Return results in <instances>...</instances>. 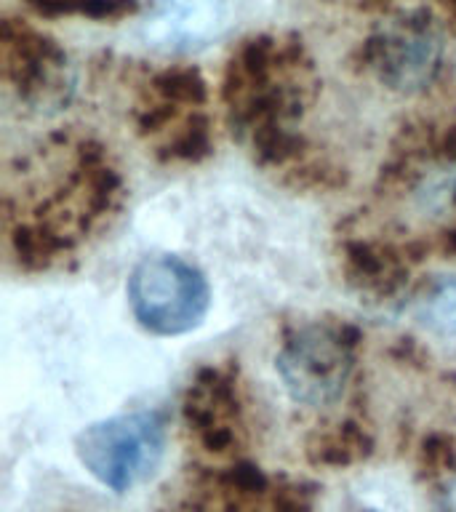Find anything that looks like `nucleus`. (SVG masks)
I'll return each instance as SVG.
<instances>
[{
  "mask_svg": "<svg viewBox=\"0 0 456 512\" xmlns=\"http://www.w3.org/2000/svg\"><path fill=\"white\" fill-rule=\"evenodd\" d=\"M360 62L384 86L419 91L440 70V38L427 14H411L360 46Z\"/></svg>",
  "mask_w": 456,
  "mask_h": 512,
  "instance_id": "20e7f679",
  "label": "nucleus"
},
{
  "mask_svg": "<svg viewBox=\"0 0 456 512\" xmlns=\"http://www.w3.org/2000/svg\"><path fill=\"white\" fill-rule=\"evenodd\" d=\"M272 507L275 512H312L310 496L299 486H283L280 491H275Z\"/></svg>",
  "mask_w": 456,
  "mask_h": 512,
  "instance_id": "dca6fc26",
  "label": "nucleus"
},
{
  "mask_svg": "<svg viewBox=\"0 0 456 512\" xmlns=\"http://www.w3.org/2000/svg\"><path fill=\"white\" fill-rule=\"evenodd\" d=\"M195 11H198V16H203V22H192L195 38H200V32H208L216 24V0H200ZM187 19H190V0L168 3V27L184 40H190V22Z\"/></svg>",
  "mask_w": 456,
  "mask_h": 512,
  "instance_id": "2eb2a0df",
  "label": "nucleus"
},
{
  "mask_svg": "<svg viewBox=\"0 0 456 512\" xmlns=\"http://www.w3.org/2000/svg\"><path fill=\"white\" fill-rule=\"evenodd\" d=\"M64 64L67 56L56 40L19 19L3 22V75L24 99L48 94Z\"/></svg>",
  "mask_w": 456,
  "mask_h": 512,
  "instance_id": "423d86ee",
  "label": "nucleus"
},
{
  "mask_svg": "<svg viewBox=\"0 0 456 512\" xmlns=\"http://www.w3.org/2000/svg\"><path fill=\"white\" fill-rule=\"evenodd\" d=\"M440 6L446 8L448 14H451L456 19V0H440Z\"/></svg>",
  "mask_w": 456,
  "mask_h": 512,
  "instance_id": "aec40b11",
  "label": "nucleus"
},
{
  "mask_svg": "<svg viewBox=\"0 0 456 512\" xmlns=\"http://www.w3.org/2000/svg\"><path fill=\"white\" fill-rule=\"evenodd\" d=\"M440 512H456V475L451 478V483L443 491V499H440Z\"/></svg>",
  "mask_w": 456,
  "mask_h": 512,
  "instance_id": "a211bd4d",
  "label": "nucleus"
},
{
  "mask_svg": "<svg viewBox=\"0 0 456 512\" xmlns=\"http://www.w3.org/2000/svg\"><path fill=\"white\" fill-rule=\"evenodd\" d=\"M128 302L150 334L179 336L206 318L211 291L198 267L179 256L144 259L128 280Z\"/></svg>",
  "mask_w": 456,
  "mask_h": 512,
  "instance_id": "f03ea898",
  "label": "nucleus"
},
{
  "mask_svg": "<svg viewBox=\"0 0 456 512\" xmlns=\"http://www.w3.org/2000/svg\"><path fill=\"white\" fill-rule=\"evenodd\" d=\"M40 16H88V19H123L134 14V0H24Z\"/></svg>",
  "mask_w": 456,
  "mask_h": 512,
  "instance_id": "9b49d317",
  "label": "nucleus"
},
{
  "mask_svg": "<svg viewBox=\"0 0 456 512\" xmlns=\"http://www.w3.org/2000/svg\"><path fill=\"white\" fill-rule=\"evenodd\" d=\"M358 331L350 326L318 323L296 331L278 355V374L288 395L304 406H331L342 398L352 363Z\"/></svg>",
  "mask_w": 456,
  "mask_h": 512,
  "instance_id": "7ed1b4c3",
  "label": "nucleus"
},
{
  "mask_svg": "<svg viewBox=\"0 0 456 512\" xmlns=\"http://www.w3.org/2000/svg\"><path fill=\"white\" fill-rule=\"evenodd\" d=\"M350 3L358 11H368V14H384L392 8V0H350Z\"/></svg>",
  "mask_w": 456,
  "mask_h": 512,
  "instance_id": "f3484780",
  "label": "nucleus"
},
{
  "mask_svg": "<svg viewBox=\"0 0 456 512\" xmlns=\"http://www.w3.org/2000/svg\"><path fill=\"white\" fill-rule=\"evenodd\" d=\"M422 150L424 158L456 160V115L443 123H427L408 139V152Z\"/></svg>",
  "mask_w": 456,
  "mask_h": 512,
  "instance_id": "ddd939ff",
  "label": "nucleus"
},
{
  "mask_svg": "<svg viewBox=\"0 0 456 512\" xmlns=\"http://www.w3.org/2000/svg\"><path fill=\"white\" fill-rule=\"evenodd\" d=\"M75 451L102 486L123 494L158 470L166 451V419L158 411L112 416L80 432Z\"/></svg>",
  "mask_w": 456,
  "mask_h": 512,
  "instance_id": "f257e3e1",
  "label": "nucleus"
},
{
  "mask_svg": "<svg viewBox=\"0 0 456 512\" xmlns=\"http://www.w3.org/2000/svg\"><path fill=\"white\" fill-rule=\"evenodd\" d=\"M440 251L456 259V230H448L443 238H440Z\"/></svg>",
  "mask_w": 456,
  "mask_h": 512,
  "instance_id": "6ab92c4d",
  "label": "nucleus"
},
{
  "mask_svg": "<svg viewBox=\"0 0 456 512\" xmlns=\"http://www.w3.org/2000/svg\"><path fill=\"white\" fill-rule=\"evenodd\" d=\"M371 451H374V440L355 422L334 424L331 430L315 432L307 440V459L315 467H328V470L352 467L368 459Z\"/></svg>",
  "mask_w": 456,
  "mask_h": 512,
  "instance_id": "6e6552de",
  "label": "nucleus"
},
{
  "mask_svg": "<svg viewBox=\"0 0 456 512\" xmlns=\"http://www.w3.org/2000/svg\"><path fill=\"white\" fill-rule=\"evenodd\" d=\"M184 419L198 432L211 454H230L238 446L240 398L232 374L222 368H203L184 398Z\"/></svg>",
  "mask_w": 456,
  "mask_h": 512,
  "instance_id": "39448f33",
  "label": "nucleus"
},
{
  "mask_svg": "<svg viewBox=\"0 0 456 512\" xmlns=\"http://www.w3.org/2000/svg\"><path fill=\"white\" fill-rule=\"evenodd\" d=\"M150 94L174 107H200L206 102V80L195 67H168L150 78Z\"/></svg>",
  "mask_w": 456,
  "mask_h": 512,
  "instance_id": "9d476101",
  "label": "nucleus"
},
{
  "mask_svg": "<svg viewBox=\"0 0 456 512\" xmlns=\"http://www.w3.org/2000/svg\"><path fill=\"white\" fill-rule=\"evenodd\" d=\"M419 470L427 478H443L456 470V443L446 432H432L419 448Z\"/></svg>",
  "mask_w": 456,
  "mask_h": 512,
  "instance_id": "4468645a",
  "label": "nucleus"
},
{
  "mask_svg": "<svg viewBox=\"0 0 456 512\" xmlns=\"http://www.w3.org/2000/svg\"><path fill=\"white\" fill-rule=\"evenodd\" d=\"M344 272L358 291L392 296L398 294L408 280V259L392 246L350 240L344 243Z\"/></svg>",
  "mask_w": 456,
  "mask_h": 512,
  "instance_id": "0eeeda50",
  "label": "nucleus"
},
{
  "mask_svg": "<svg viewBox=\"0 0 456 512\" xmlns=\"http://www.w3.org/2000/svg\"><path fill=\"white\" fill-rule=\"evenodd\" d=\"M416 318L440 336H456V280L432 283L416 304Z\"/></svg>",
  "mask_w": 456,
  "mask_h": 512,
  "instance_id": "f8f14e48",
  "label": "nucleus"
},
{
  "mask_svg": "<svg viewBox=\"0 0 456 512\" xmlns=\"http://www.w3.org/2000/svg\"><path fill=\"white\" fill-rule=\"evenodd\" d=\"M163 160H182L195 163L211 152V123L203 112H192L187 118H179L166 131V139L158 147Z\"/></svg>",
  "mask_w": 456,
  "mask_h": 512,
  "instance_id": "1a4fd4ad",
  "label": "nucleus"
}]
</instances>
